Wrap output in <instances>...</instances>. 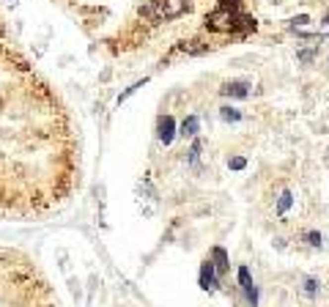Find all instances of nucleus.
Segmentation results:
<instances>
[{
	"instance_id": "f257e3e1",
	"label": "nucleus",
	"mask_w": 329,
	"mask_h": 307,
	"mask_svg": "<svg viewBox=\"0 0 329 307\" xmlns=\"http://www.w3.org/2000/svg\"><path fill=\"white\" fill-rule=\"evenodd\" d=\"M82 181L77 124L0 17V217L60 211Z\"/></svg>"
},
{
	"instance_id": "f03ea898",
	"label": "nucleus",
	"mask_w": 329,
	"mask_h": 307,
	"mask_svg": "<svg viewBox=\"0 0 329 307\" xmlns=\"http://www.w3.org/2000/svg\"><path fill=\"white\" fill-rule=\"evenodd\" d=\"M0 307H55L53 291L25 253L0 244Z\"/></svg>"
},
{
	"instance_id": "7ed1b4c3",
	"label": "nucleus",
	"mask_w": 329,
	"mask_h": 307,
	"mask_svg": "<svg viewBox=\"0 0 329 307\" xmlns=\"http://www.w3.org/2000/svg\"><path fill=\"white\" fill-rule=\"evenodd\" d=\"M318 285H321V283H318L316 277H305V280H302V294H305V296H316L318 294Z\"/></svg>"
},
{
	"instance_id": "20e7f679",
	"label": "nucleus",
	"mask_w": 329,
	"mask_h": 307,
	"mask_svg": "<svg viewBox=\"0 0 329 307\" xmlns=\"http://www.w3.org/2000/svg\"><path fill=\"white\" fill-rule=\"evenodd\" d=\"M291 206H294V195H291V192H282V195H280V201H277V214L282 217V214H285Z\"/></svg>"
},
{
	"instance_id": "39448f33",
	"label": "nucleus",
	"mask_w": 329,
	"mask_h": 307,
	"mask_svg": "<svg viewBox=\"0 0 329 307\" xmlns=\"http://www.w3.org/2000/svg\"><path fill=\"white\" fill-rule=\"evenodd\" d=\"M302 242H305L307 247H321V233H318V230H305V233H302Z\"/></svg>"
}]
</instances>
